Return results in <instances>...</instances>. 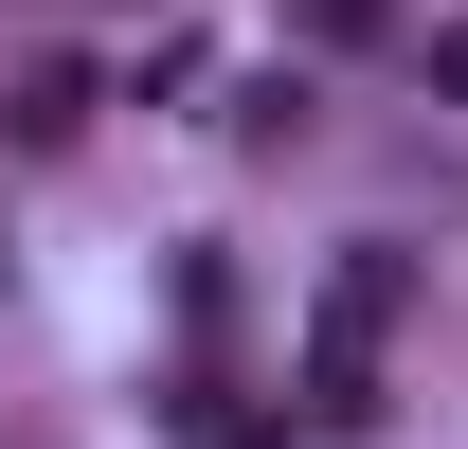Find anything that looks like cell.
I'll list each match as a JSON object with an SVG mask.
<instances>
[{
	"label": "cell",
	"mask_w": 468,
	"mask_h": 449,
	"mask_svg": "<svg viewBox=\"0 0 468 449\" xmlns=\"http://www.w3.org/2000/svg\"><path fill=\"white\" fill-rule=\"evenodd\" d=\"M378 324H397V252H343L324 270V324H306V413H378Z\"/></svg>",
	"instance_id": "6da1fadb"
}]
</instances>
